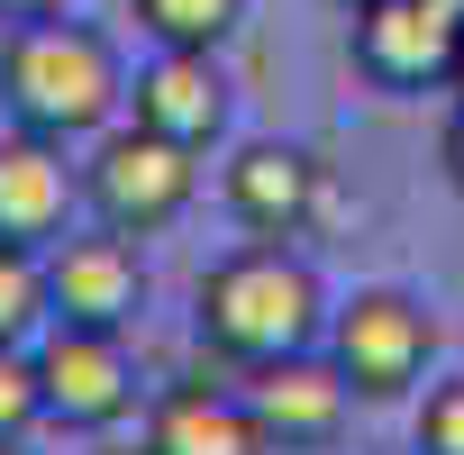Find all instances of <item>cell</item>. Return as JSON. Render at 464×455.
Segmentation results:
<instances>
[{
  "mask_svg": "<svg viewBox=\"0 0 464 455\" xmlns=\"http://www.w3.org/2000/svg\"><path fill=\"white\" fill-rule=\"evenodd\" d=\"M0 101L19 110V128L37 137H92L110 128V110L128 101L119 82V55L101 28H73V19H28L10 37V55H0Z\"/></svg>",
  "mask_w": 464,
  "mask_h": 455,
  "instance_id": "obj_1",
  "label": "cell"
},
{
  "mask_svg": "<svg viewBox=\"0 0 464 455\" xmlns=\"http://www.w3.org/2000/svg\"><path fill=\"white\" fill-rule=\"evenodd\" d=\"M200 337L237 364H274V355H301L319 337V283L310 265H292L283 247H246L227 256L209 283H200Z\"/></svg>",
  "mask_w": 464,
  "mask_h": 455,
  "instance_id": "obj_2",
  "label": "cell"
},
{
  "mask_svg": "<svg viewBox=\"0 0 464 455\" xmlns=\"http://www.w3.org/2000/svg\"><path fill=\"white\" fill-rule=\"evenodd\" d=\"M191 155H200V146H173V137H155V128H110V137L92 146V164H82V191H92L101 228L146 237V228L182 218L191 191H200V164H191Z\"/></svg>",
  "mask_w": 464,
  "mask_h": 455,
  "instance_id": "obj_3",
  "label": "cell"
},
{
  "mask_svg": "<svg viewBox=\"0 0 464 455\" xmlns=\"http://www.w3.org/2000/svg\"><path fill=\"white\" fill-rule=\"evenodd\" d=\"M428 346H437V319L410 301V292H355L328 328V355L337 373L364 392V401H392L428 373Z\"/></svg>",
  "mask_w": 464,
  "mask_h": 455,
  "instance_id": "obj_4",
  "label": "cell"
},
{
  "mask_svg": "<svg viewBox=\"0 0 464 455\" xmlns=\"http://www.w3.org/2000/svg\"><path fill=\"white\" fill-rule=\"evenodd\" d=\"M455 46H464V10L455 0H364L355 10V64L382 92L455 82Z\"/></svg>",
  "mask_w": 464,
  "mask_h": 455,
  "instance_id": "obj_5",
  "label": "cell"
},
{
  "mask_svg": "<svg viewBox=\"0 0 464 455\" xmlns=\"http://www.w3.org/2000/svg\"><path fill=\"white\" fill-rule=\"evenodd\" d=\"M37 382H46V419L64 428H110L137 401L119 328H73V319H55V337L37 346Z\"/></svg>",
  "mask_w": 464,
  "mask_h": 455,
  "instance_id": "obj_6",
  "label": "cell"
},
{
  "mask_svg": "<svg viewBox=\"0 0 464 455\" xmlns=\"http://www.w3.org/2000/svg\"><path fill=\"white\" fill-rule=\"evenodd\" d=\"M146 301V274H137V247L128 228H101V237H64L55 265H46V310L73 319V328H128Z\"/></svg>",
  "mask_w": 464,
  "mask_h": 455,
  "instance_id": "obj_7",
  "label": "cell"
},
{
  "mask_svg": "<svg viewBox=\"0 0 464 455\" xmlns=\"http://www.w3.org/2000/svg\"><path fill=\"white\" fill-rule=\"evenodd\" d=\"M346 401H355V382L337 373V355H310V346L256 364V392H246V410L265 419L274 446H328L346 428Z\"/></svg>",
  "mask_w": 464,
  "mask_h": 455,
  "instance_id": "obj_8",
  "label": "cell"
},
{
  "mask_svg": "<svg viewBox=\"0 0 464 455\" xmlns=\"http://www.w3.org/2000/svg\"><path fill=\"white\" fill-rule=\"evenodd\" d=\"M128 101H137V128H155V137H173V146H209V137L227 128V73H218L200 46H164V55L128 82Z\"/></svg>",
  "mask_w": 464,
  "mask_h": 455,
  "instance_id": "obj_9",
  "label": "cell"
},
{
  "mask_svg": "<svg viewBox=\"0 0 464 455\" xmlns=\"http://www.w3.org/2000/svg\"><path fill=\"white\" fill-rule=\"evenodd\" d=\"M64 209H73L64 146L37 137V128L0 137V247H46V237H64Z\"/></svg>",
  "mask_w": 464,
  "mask_h": 455,
  "instance_id": "obj_10",
  "label": "cell"
},
{
  "mask_svg": "<svg viewBox=\"0 0 464 455\" xmlns=\"http://www.w3.org/2000/svg\"><path fill=\"white\" fill-rule=\"evenodd\" d=\"M265 419L237 401V392H209V382H182L155 401V428H146V455H265Z\"/></svg>",
  "mask_w": 464,
  "mask_h": 455,
  "instance_id": "obj_11",
  "label": "cell"
},
{
  "mask_svg": "<svg viewBox=\"0 0 464 455\" xmlns=\"http://www.w3.org/2000/svg\"><path fill=\"white\" fill-rule=\"evenodd\" d=\"M310 200H319V164L301 146H246L227 164V209H237L256 237H292L310 218Z\"/></svg>",
  "mask_w": 464,
  "mask_h": 455,
  "instance_id": "obj_12",
  "label": "cell"
},
{
  "mask_svg": "<svg viewBox=\"0 0 464 455\" xmlns=\"http://www.w3.org/2000/svg\"><path fill=\"white\" fill-rule=\"evenodd\" d=\"M246 19V0H137V28L155 37V46H218L227 28Z\"/></svg>",
  "mask_w": 464,
  "mask_h": 455,
  "instance_id": "obj_13",
  "label": "cell"
},
{
  "mask_svg": "<svg viewBox=\"0 0 464 455\" xmlns=\"http://www.w3.org/2000/svg\"><path fill=\"white\" fill-rule=\"evenodd\" d=\"M37 319H55V310H46V265H37V247H0V346H28Z\"/></svg>",
  "mask_w": 464,
  "mask_h": 455,
  "instance_id": "obj_14",
  "label": "cell"
},
{
  "mask_svg": "<svg viewBox=\"0 0 464 455\" xmlns=\"http://www.w3.org/2000/svg\"><path fill=\"white\" fill-rule=\"evenodd\" d=\"M37 419H46V382H37V355H28V346H0V446H19Z\"/></svg>",
  "mask_w": 464,
  "mask_h": 455,
  "instance_id": "obj_15",
  "label": "cell"
},
{
  "mask_svg": "<svg viewBox=\"0 0 464 455\" xmlns=\"http://www.w3.org/2000/svg\"><path fill=\"white\" fill-rule=\"evenodd\" d=\"M419 455H464V373L428 392V410H419Z\"/></svg>",
  "mask_w": 464,
  "mask_h": 455,
  "instance_id": "obj_16",
  "label": "cell"
},
{
  "mask_svg": "<svg viewBox=\"0 0 464 455\" xmlns=\"http://www.w3.org/2000/svg\"><path fill=\"white\" fill-rule=\"evenodd\" d=\"M446 173H455V191H464V110H455V128H446Z\"/></svg>",
  "mask_w": 464,
  "mask_h": 455,
  "instance_id": "obj_17",
  "label": "cell"
},
{
  "mask_svg": "<svg viewBox=\"0 0 464 455\" xmlns=\"http://www.w3.org/2000/svg\"><path fill=\"white\" fill-rule=\"evenodd\" d=\"M64 0H0V19H55Z\"/></svg>",
  "mask_w": 464,
  "mask_h": 455,
  "instance_id": "obj_18",
  "label": "cell"
},
{
  "mask_svg": "<svg viewBox=\"0 0 464 455\" xmlns=\"http://www.w3.org/2000/svg\"><path fill=\"white\" fill-rule=\"evenodd\" d=\"M455 92H464V46H455Z\"/></svg>",
  "mask_w": 464,
  "mask_h": 455,
  "instance_id": "obj_19",
  "label": "cell"
},
{
  "mask_svg": "<svg viewBox=\"0 0 464 455\" xmlns=\"http://www.w3.org/2000/svg\"><path fill=\"white\" fill-rule=\"evenodd\" d=\"M346 10H364V0H346Z\"/></svg>",
  "mask_w": 464,
  "mask_h": 455,
  "instance_id": "obj_20",
  "label": "cell"
},
{
  "mask_svg": "<svg viewBox=\"0 0 464 455\" xmlns=\"http://www.w3.org/2000/svg\"><path fill=\"white\" fill-rule=\"evenodd\" d=\"M0 455H19V446H0Z\"/></svg>",
  "mask_w": 464,
  "mask_h": 455,
  "instance_id": "obj_21",
  "label": "cell"
},
{
  "mask_svg": "<svg viewBox=\"0 0 464 455\" xmlns=\"http://www.w3.org/2000/svg\"><path fill=\"white\" fill-rule=\"evenodd\" d=\"M455 10H464V0H455Z\"/></svg>",
  "mask_w": 464,
  "mask_h": 455,
  "instance_id": "obj_22",
  "label": "cell"
}]
</instances>
